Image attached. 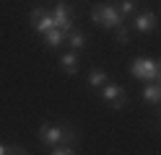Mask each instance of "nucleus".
I'll return each mask as SVG.
<instances>
[{"mask_svg":"<svg viewBox=\"0 0 161 155\" xmlns=\"http://www.w3.org/2000/svg\"><path fill=\"white\" fill-rule=\"evenodd\" d=\"M78 67H80V54L78 52H63L60 54V70L65 75H75Z\"/></svg>","mask_w":161,"mask_h":155,"instance_id":"nucleus-8","label":"nucleus"},{"mask_svg":"<svg viewBox=\"0 0 161 155\" xmlns=\"http://www.w3.org/2000/svg\"><path fill=\"white\" fill-rule=\"evenodd\" d=\"M130 75H133L135 80L156 83V75H158L156 59H151V57H135L133 62H130Z\"/></svg>","mask_w":161,"mask_h":155,"instance_id":"nucleus-2","label":"nucleus"},{"mask_svg":"<svg viewBox=\"0 0 161 155\" xmlns=\"http://www.w3.org/2000/svg\"><path fill=\"white\" fill-rule=\"evenodd\" d=\"M5 155H29V150H24L21 145H8V152Z\"/></svg>","mask_w":161,"mask_h":155,"instance_id":"nucleus-17","label":"nucleus"},{"mask_svg":"<svg viewBox=\"0 0 161 155\" xmlns=\"http://www.w3.org/2000/svg\"><path fill=\"white\" fill-rule=\"evenodd\" d=\"M65 44L70 47V52H83V47H86V34H83V31H70L68 39H65Z\"/></svg>","mask_w":161,"mask_h":155,"instance_id":"nucleus-11","label":"nucleus"},{"mask_svg":"<svg viewBox=\"0 0 161 155\" xmlns=\"http://www.w3.org/2000/svg\"><path fill=\"white\" fill-rule=\"evenodd\" d=\"M117 5V10H119V16H130V13H135V8H138V3L135 0H122V3H114Z\"/></svg>","mask_w":161,"mask_h":155,"instance_id":"nucleus-14","label":"nucleus"},{"mask_svg":"<svg viewBox=\"0 0 161 155\" xmlns=\"http://www.w3.org/2000/svg\"><path fill=\"white\" fill-rule=\"evenodd\" d=\"M107 83H109V75H107L104 70H91V72H88V85H91V88H99V90H102Z\"/></svg>","mask_w":161,"mask_h":155,"instance_id":"nucleus-13","label":"nucleus"},{"mask_svg":"<svg viewBox=\"0 0 161 155\" xmlns=\"http://www.w3.org/2000/svg\"><path fill=\"white\" fill-rule=\"evenodd\" d=\"M52 16H55V26L63 31V34H70V31H73V8H70V3H57Z\"/></svg>","mask_w":161,"mask_h":155,"instance_id":"nucleus-6","label":"nucleus"},{"mask_svg":"<svg viewBox=\"0 0 161 155\" xmlns=\"http://www.w3.org/2000/svg\"><path fill=\"white\" fill-rule=\"evenodd\" d=\"M140 96H143L146 103H161V85H156V83H146L143 90H140Z\"/></svg>","mask_w":161,"mask_h":155,"instance_id":"nucleus-9","label":"nucleus"},{"mask_svg":"<svg viewBox=\"0 0 161 155\" xmlns=\"http://www.w3.org/2000/svg\"><path fill=\"white\" fill-rule=\"evenodd\" d=\"M114 39L119 41V44H130V26H125V23H122V26L114 31Z\"/></svg>","mask_w":161,"mask_h":155,"instance_id":"nucleus-15","label":"nucleus"},{"mask_svg":"<svg viewBox=\"0 0 161 155\" xmlns=\"http://www.w3.org/2000/svg\"><path fill=\"white\" fill-rule=\"evenodd\" d=\"M156 65H158V75H156V85H161V59H156Z\"/></svg>","mask_w":161,"mask_h":155,"instance_id":"nucleus-18","label":"nucleus"},{"mask_svg":"<svg viewBox=\"0 0 161 155\" xmlns=\"http://www.w3.org/2000/svg\"><path fill=\"white\" fill-rule=\"evenodd\" d=\"M78 142H80V132L73 127V124H65V121H63V145H68V147H75Z\"/></svg>","mask_w":161,"mask_h":155,"instance_id":"nucleus-10","label":"nucleus"},{"mask_svg":"<svg viewBox=\"0 0 161 155\" xmlns=\"http://www.w3.org/2000/svg\"><path fill=\"white\" fill-rule=\"evenodd\" d=\"M99 96H102V101L109 103L112 109H125V103H127V90L122 85H117V83H107V85L99 90Z\"/></svg>","mask_w":161,"mask_h":155,"instance_id":"nucleus-5","label":"nucleus"},{"mask_svg":"<svg viewBox=\"0 0 161 155\" xmlns=\"http://www.w3.org/2000/svg\"><path fill=\"white\" fill-rule=\"evenodd\" d=\"M91 21L96 26H102V28H114V31L125 23L114 3H96V5H91Z\"/></svg>","mask_w":161,"mask_h":155,"instance_id":"nucleus-1","label":"nucleus"},{"mask_svg":"<svg viewBox=\"0 0 161 155\" xmlns=\"http://www.w3.org/2000/svg\"><path fill=\"white\" fill-rule=\"evenodd\" d=\"M133 28L140 31V34H151V31L156 28V13H151V10L138 13V16L133 18Z\"/></svg>","mask_w":161,"mask_h":155,"instance_id":"nucleus-7","label":"nucleus"},{"mask_svg":"<svg viewBox=\"0 0 161 155\" xmlns=\"http://www.w3.org/2000/svg\"><path fill=\"white\" fill-rule=\"evenodd\" d=\"M29 21H31V28L36 31L39 36H47L52 28H57L52 10H44V8H34L31 13H29Z\"/></svg>","mask_w":161,"mask_h":155,"instance_id":"nucleus-4","label":"nucleus"},{"mask_svg":"<svg viewBox=\"0 0 161 155\" xmlns=\"http://www.w3.org/2000/svg\"><path fill=\"white\" fill-rule=\"evenodd\" d=\"M8 152V145H0V155H5Z\"/></svg>","mask_w":161,"mask_h":155,"instance_id":"nucleus-19","label":"nucleus"},{"mask_svg":"<svg viewBox=\"0 0 161 155\" xmlns=\"http://www.w3.org/2000/svg\"><path fill=\"white\" fill-rule=\"evenodd\" d=\"M42 39H44V44H47L49 49H57V47H63V44H65L68 34H63L60 28H52V31H49L47 36H42Z\"/></svg>","mask_w":161,"mask_h":155,"instance_id":"nucleus-12","label":"nucleus"},{"mask_svg":"<svg viewBox=\"0 0 161 155\" xmlns=\"http://www.w3.org/2000/svg\"><path fill=\"white\" fill-rule=\"evenodd\" d=\"M49 155H75V147H68V145H57V147L49 150Z\"/></svg>","mask_w":161,"mask_h":155,"instance_id":"nucleus-16","label":"nucleus"},{"mask_svg":"<svg viewBox=\"0 0 161 155\" xmlns=\"http://www.w3.org/2000/svg\"><path fill=\"white\" fill-rule=\"evenodd\" d=\"M36 137H39V142H42L47 150L57 147V145H63V121H60V124H52V121L39 124Z\"/></svg>","mask_w":161,"mask_h":155,"instance_id":"nucleus-3","label":"nucleus"}]
</instances>
